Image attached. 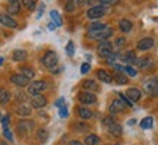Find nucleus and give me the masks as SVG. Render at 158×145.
<instances>
[{
  "label": "nucleus",
  "instance_id": "nucleus-9",
  "mask_svg": "<svg viewBox=\"0 0 158 145\" xmlns=\"http://www.w3.org/2000/svg\"><path fill=\"white\" fill-rule=\"evenodd\" d=\"M0 23H2L3 27H7V28H16L18 27L16 21L12 16H9L7 13H2V15H0Z\"/></svg>",
  "mask_w": 158,
  "mask_h": 145
},
{
  "label": "nucleus",
  "instance_id": "nucleus-38",
  "mask_svg": "<svg viewBox=\"0 0 158 145\" xmlns=\"http://www.w3.org/2000/svg\"><path fill=\"white\" fill-rule=\"evenodd\" d=\"M59 114H60V117H68V114H69V112H68V106H63L62 109H60V112H59Z\"/></svg>",
  "mask_w": 158,
  "mask_h": 145
},
{
  "label": "nucleus",
  "instance_id": "nucleus-49",
  "mask_svg": "<svg viewBox=\"0 0 158 145\" xmlns=\"http://www.w3.org/2000/svg\"><path fill=\"white\" fill-rule=\"evenodd\" d=\"M2 63H3V59H0V65H2Z\"/></svg>",
  "mask_w": 158,
  "mask_h": 145
},
{
  "label": "nucleus",
  "instance_id": "nucleus-21",
  "mask_svg": "<svg viewBox=\"0 0 158 145\" xmlns=\"http://www.w3.org/2000/svg\"><path fill=\"white\" fill-rule=\"evenodd\" d=\"M10 100V92L6 88H0V104H6Z\"/></svg>",
  "mask_w": 158,
  "mask_h": 145
},
{
  "label": "nucleus",
  "instance_id": "nucleus-10",
  "mask_svg": "<svg viewBox=\"0 0 158 145\" xmlns=\"http://www.w3.org/2000/svg\"><path fill=\"white\" fill-rule=\"evenodd\" d=\"M45 104H47V98L41 94L32 97V100H31V106L34 109H43V107H45Z\"/></svg>",
  "mask_w": 158,
  "mask_h": 145
},
{
  "label": "nucleus",
  "instance_id": "nucleus-40",
  "mask_svg": "<svg viewBox=\"0 0 158 145\" xmlns=\"http://www.w3.org/2000/svg\"><path fill=\"white\" fill-rule=\"evenodd\" d=\"M124 43H126V40L124 38H117L116 40V43H114V47H117V49H120V47H123Z\"/></svg>",
  "mask_w": 158,
  "mask_h": 145
},
{
  "label": "nucleus",
  "instance_id": "nucleus-18",
  "mask_svg": "<svg viewBox=\"0 0 158 145\" xmlns=\"http://www.w3.org/2000/svg\"><path fill=\"white\" fill-rule=\"evenodd\" d=\"M108 130H110V134L113 135V136H120V135L123 134L122 126H120L118 123H116V122H114L113 125H110V126H108Z\"/></svg>",
  "mask_w": 158,
  "mask_h": 145
},
{
  "label": "nucleus",
  "instance_id": "nucleus-46",
  "mask_svg": "<svg viewBox=\"0 0 158 145\" xmlns=\"http://www.w3.org/2000/svg\"><path fill=\"white\" fill-rule=\"evenodd\" d=\"M43 11H44V5H41L40 6V9H38V15H37V16H41V15H43Z\"/></svg>",
  "mask_w": 158,
  "mask_h": 145
},
{
  "label": "nucleus",
  "instance_id": "nucleus-28",
  "mask_svg": "<svg viewBox=\"0 0 158 145\" xmlns=\"http://www.w3.org/2000/svg\"><path fill=\"white\" fill-rule=\"evenodd\" d=\"M136 63H138V66L141 67V69H145V67H148L151 65V59L149 57H141V59L136 60Z\"/></svg>",
  "mask_w": 158,
  "mask_h": 145
},
{
  "label": "nucleus",
  "instance_id": "nucleus-15",
  "mask_svg": "<svg viewBox=\"0 0 158 145\" xmlns=\"http://www.w3.org/2000/svg\"><path fill=\"white\" fill-rule=\"evenodd\" d=\"M157 85H158V79L157 78L148 79L147 82H145V91L149 92V94H154V91H155V88H157Z\"/></svg>",
  "mask_w": 158,
  "mask_h": 145
},
{
  "label": "nucleus",
  "instance_id": "nucleus-19",
  "mask_svg": "<svg viewBox=\"0 0 158 145\" xmlns=\"http://www.w3.org/2000/svg\"><path fill=\"white\" fill-rule=\"evenodd\" d=\"M118 28H120L122 32H129L130 29H132V22H130L129 19H122L118 22Z\"/></svg>",
  "mask_w": 158,
  "mask_h": 145
},
{
  "label": "nucleus",
  "instance_id": "nucleus-17",
  "mask_svg": "<svg viewBox=\"0 0 158 145\" xmlns=\"http://www.w3.org/2000/svg\"><path fill=\"white\" fill-rule=\"evenodd\" d=\"M27 57H28V54H27L25 50H15L13 54H12V59L15 62H23L27 60Z\"/></svg>",
  "mask_w": 158,
  "mask_h": 145
},
{
  "label": "nucleus",
  "instance_id": "nucleus-11",
  "mask_svg": "<svg viewBox=\"0 0 158 145\" xmlns=\"http://www.w3.org/2000/svg\"><path fill=\"white\" fill-rule=\"evenodd\" d=\"M21 12V3L18 2V0H12L9 2V5H7V15L10 16V15H18Z\"/></svg>",
  "mask_w": 158,
  "mask_h": 145
},
{
  "label": "nucleus",
  "instance_id": "nucleus-39",
  "mask_svg": "<svg viewBox=\"0 0 158 145\" xmlns=\"http://www.w3.org/2000/svg\"><path fill=\"white\" fill-rule=\"evenodd\" d=\"M114 123V119L113 117H106V119H102V125H106V126H110V125H113Z\"/></svg>",
  "mask_w": 158,
  "mask_h": 145
},
{
  "label": "nucleus",
  "instance_id": "nucleus-32",
  "mask_svg": "<svg viewBox=\"0 0 158 145\" xmlns=\"http://www.w3.org/2000/svg\"><path fill=\"white\" fill-rule=\"evenodd\" d=\"M73 128H75V130L85 132V130H88V129H89V126H88L86 123H73Z\"/></svg>",
  "mask_w": 158,
  "mask_h": 145
},
{
  "label": "nucleus",
  "instance_id": "nucleus-14",
  "mask_svg": "<svg viewBox=\"0 0 158 145\" xmlns=\"http://www.w3.org/2000/svg\"><path fill=\"white\" fill-rule=\"evenodd\" d=\"M154 47V40L147 37V38H142L139 43H138V49L139 50H149Z\"/></svg>",
  "mask_w": 158,
  "mask_h": 145
},
{
  "label": "nucleus",
  "instance_id": "nucleus-22",
  "mask_svg": "<svg viewBox=\"0 0 158 145\" xmlns=\"http://www.w3.org/2000/svg\"><path fill=\"white\" fill-rule=\"evenodd\" d=\"M16 113H18V114H19L21 117H23V116H29V114H31V107L21 104V106H18V107H16Z\"/></svg>",
  "mask_w": 158,
  "mask_h": 145
},
{
  "label": "nucleus",
  "instance_id": "nucleus-43",
  "mask_svg": "<svg viewBox=\"0 0 158 145\" xmlns=\"http://www.w3.org/2000/svg\"><path fill=\"white\" fill-rule=\"evenodd\" d=\"M2 123H3V128H9V126H7V125H9V116H3Z\"/></svg>",
  "mask_w": 158,
  "mask_h": 145
},
{
  "label": "nucleus",
  "instance_id": "nucleus-29",
  "mask_svg": "<svg viewBox=\"0 0 158 145\" xmlns=\"http://www.w3.org/2000/svg\"><path fill=\"white\" fill-rule=\"evenodd\" d=\"M82 87H84L85 89H92V91H97V89H98V85H97L94 81H91V79H86V81H84Z\"/></svg>",
  "mask_w": 158,
  "mask_h": 145
},
{
  "label": "nucleus",
  "instance_id": "nucleus-24",
  "mask_svg": "<svg viewBox=\"0 0 158 145\" xmlns=\"http://www.w3.org/2000/svg\"><path fill=\"white\" fill-rule=\"evenodd\" d=\"M126 63H129V66L132 65V63H136V60H138V57H136L135 51H127L126 54H124V59H123Z\"/></svg>",
  "mask_w": 158,
  "mask_h": 145
},
{
  "label": "nucleus",
  "instance_id": "nucleus-27",
  "mask_svg": "<svg viewBox=\"0 0 158 145\" xmlns=\"http://www.w3.org/2000/svg\"><path fill=\"white\" fill-rule=\"evenodd\" d=\"M37 136H38L40 142H45V141L48 139V132H47L44 128H41V129L37 130Z\"/></svg>",
  "mask_w": 158,
  "mask_h": 145
},
{
  "label": "nucleus",
  "instance_id": "nucleus-47",
  "mask_svg": "<svg viewBox=\"0 0 158 145\" xmlns=\"http://www.w3.org/2000/svg\"><path fill=\"white\" fill-rule=\"evenodd\" d=\"M54 27H56V25H54L53 22H50V25H48V28H50V29H54Z\"/></svg>",
  "mask_w": 158,
  "mask_h": 145
},
{
  "label": "nucleus",
  "instance_id": "nucleus-12",
  "mask_svg": "<svg viewBox=\"0 0 158 145\" xmlns=\"http://www.w3.org/2000/svg\"><path fill=\"white\" fill-rule=\"evenodd\" d=\"M126 97H127L132 103H133V101H139L142 97V92L138 88H129L126 91Z\"/></svg>",
  "mask_w": 158,
  "mask_h": 145
},
{
  "label": "nucleus",
  "instance_id": "nucleus-16",
  "mask_svg": "<svg viewBox=\"0 0 158 145\" xmlns=\"http://www.w3.org/2000/svg\"><path fill=\"white\" fill-rule=\"evenodd\" d=\"M78 114L81 119H84V120H88L92 117V112H91L89 109H86V107H78Z\"/></svg>",
  "mask_w": 158,
  "mask_h": 145
},
{
  "label": "nucleus",
  "instance_id": "nucleus-26",
  "mask_svg": "<svg viewBox=\"0 0 158 145\" xmlns=\"http://www.w3.org/2000/svg\"><path fill=\"white\" fill-rule=\"evenodd\" d=\"M152 125H154V119L151 116H148L141 122V128L142 129H151L152 128Z\"/></svg>",
  "mask_w": 158,
  "mask_h": 145
},
{
  "label": "nucleus",
  "instance_id": "nucleus-41",
  "mask_svg": "<svg viewBox=\"0 0 158 145\" xmlns=\"http://www.w3.org/2000/svg\"><path fill=\"white\" fill-rule=\"evenodd\" d=\"M89 69H91L89 63H84V65L81 66V72H82V73H88V72H89Z\"/></svg>",
  "mask_w": 158,
  "mask_h": 145
},
{
  "label": "nucleus",
  "instance_id": "nucleus-31",
  "mask_svg": "<svg viewBox=\"0 0 158 145\" xmlns=\"http://www.w3.org/2000/svg\"><path fill=\"white\" fill-rule=\"evenodd\" d=\"M114 81H116L117 84H120V85L127 84V78H126V75H123V73H118V72L114 75Z\"/></svg>",
  "mask_w": 158,
  "mask_h": 145
},
{
  "label": "nucleus",
  "instance_id": "nucleus-42",
  "mask_svg": "<svg viewBox=\"0 0 158 145\" xmlns=\"http://www.w3.org/2000/svg\"><path fill=\"white\" fill-rule=\"evenodd\" d=\"M64 9H66V12H73V9H75L73 2H69V3H66V6H64Z\"/></svg>",
  "mask_w": 158,
  "mask_h": 145
},
{
  "label": "nucleus",
  "instance_id": "nucleus-34",
  "mask_svg": "<svg viewBox=\"0 0 158 145\" xmlns=\"http://www.w3.org/2000/svg\"><path fill=\"white\" fill-rule=\"evenodd\" d=\"M66 51H68V54L70 57L75 54V47H73V41H69L68 45H66Z\"/></svg>",
  "mask_w": 158,
  "mask_h": 145
},
{
  "label": "nucleus",
  "instance_id": "nucleus-7",
  "mask_svg": "<svg viewBox=\"0 0 158 145\" xmlns=\"http://www.w3.org/2000/svg\"><path fill=\"white\" fill-rule=\"evenodd\" d=\"M126 104H124V101L122 98H116V100L111 101V106H110V113L111 114H117V113L123 112L124 109H126Z\"/></svg>",
  "mask_w": 158,
  "mask_h": 145
},
{
  "label": "nucleus",
  "instance_id": "nucleus-2",
  "mask_svg": "<svg viewBox=\"0 0 158 145\" xmlns=\"http://www.w3.org/2000/svg\"><path fill=\"white\" fill-rule=\"evenodd\" d=\"M35 128V123L28 119H21L18 122V130L21 135H28L29 132H32V129Z\"/></svg>",
  "mask_w": 158,
  "mask_h": 145
},
{
  "label": "nucleus",
  "instance_id": "nucleus-1",
  "mask_svg": "<svg viewBox=\"0 0 158 145\" xmlns=\"http://www.w3.org/2000/svg\"><path fill=\"white\" fill-rule=\"evenodd\" d=\"M43 65H44L45 67H50V69H54V66L57 65V62H59V57H57V54L54 53V51H45L44 56H43Z\"/></svg>",
  "mask_w": 158,
  "mask_h": 145
},
{
  "label": "nucleus",
  "instance_id": "nucleus-25",
  "mask_svg": "<svg viewBox=\"0 0 158 145\" xmlns=\"http://www.w3.org/2000/svg\"><path fill=\"white\" fill-rule=\"evenodd\" d=\"M85 142H86V145H98V144H100V138H98L97 135H94V134L86 135Z\"/></svg>",
  "mask_w": 158,
  "mask_h": 145
},
{
  "label": "nucleus",
  "instance_id": "nucleus-30",
  "mask_svg": "<svg viewBox=\"0 0 158 145\" xmlns=\"http://www.w3.org/2000/svg\"><path fill=\"white\" fill-rule=\"evenodd\" d=\"M21 75H23L27 79H32L35 73H34V70H32L31 67H22V69H21Z\"/></svg>",
  "mask_w": 158,
  "mask_h": 145
},
{
  "label": "nucleus",
  "instance_id": "nucleus-37",
  "mask_svg": "<svg viewBox=\"0 0 158 145\" xmlns=\"http://www.w3.org/2000/svg\"><path fill=\"white\" fill-rule=\"evenodd\" d=\"M118 98H122V100L124 101V104H126V106L127 107H132V101L129 100V98H127V97H126V94H122V92H118Z\"/></svg>",
  "mask_w": 158,
  "mask_h": 145
},
{
  "label": "nucleus",
  "instance_id": "nucleus-48",
  "mask_svg": "<svg viewBox=\"0 0 158 145\" xmlns=\"http://www.w3.org/2000/svg\"><path fill=\"white\" fill-rule=\"evenodd\" d=\"M152 95H158V85H157V88H155V91H154Z\"/></svg>",
  "mask_w": 158,
  "mask_h": 145
},
{
  "label": "nucleus",
  "instance_id": "nucleus-36",
  "mask_svg": "<svg viewBox=\"0 0 158 145\" xmlns=\"http://www.w3.org/2000/svg\"><path fill=\"white\" fill-rule=\"evenodd\" d=\"M124 72L127 73L129 76H132V78H133V76H136V75H138V72H136V70H135V69H133V67H132V66H129V65H127V66L124 67Z\"/></svg>",
  "mask_w": 158,
  "mask_h": 145
},
{
  "label": "nucleus",
  "instance_id": "nucleus-45",
  "mask_svg": "<svg viewBox=\"0 0 158 145\" xmlns=\"http://www.w3.org/2000/svg\"><path fill=\"white\" fill-rule=\"evenodd\" d=\"M69 145H84V144H82L81 141H76V139H73V141H70V142H69Z\"/></svg>",
  "mask_w": 158,
  "mask_h": 145
},
{
  "label": "nucleus",
  "instance_id": "nucleus-3",
  "mask_svg": "<svg viewBox=\"0 0 158 145\" xmlns=\"http://www.w3.org/2000/svg\"><path fill=\"white\" fill-rule=\"evenodd\" d=\"M98 54L102 59H108L113 54V44L110 41H101L100 45H98Z\"/></svg>",
  "mask_w": 158,
  "mask_h": 145
},
{
  "label": "nucleus",
  "instance_id": "nucleus-4",
  "mask_svg": "<svg viewBox=\"0 0 158 145\" xmlns=\"http://www.w3.org/2000/svg\"><path fill=\"white\" fill-rule=\"evenodd\" d=\"M47 88V84H45L44 81H34V82H31L28 85V92L31 95H38L41 91H44Z\"/></svg>",
  "mask_w": 158,
  "mask_h": 145
},
{
  "label": "nucleus",
  "instance_id": "nucleus-35",
  "mask_svg": "<svg viewBox=\"0 0 158 145\" xmlns=\"http://www.w3.org/2000/svg\"><path fill=\"white\" fill-rule=\"evenodd\" d=\"M3 135H5V138L7 141H13V135H12V132H10V129L9 128H3Z\"/></svg>",
  "mask_w": 158,
  "mask_h": 145
},
{
  "label": "nucleus",
  "instance_id": "nucleus-33",
  "mask_svg": "<svg viewBox=\"0 0 158 145\" xmlns=\"http://www.w3.org/2000/svg\"><path fill=\"white\" fill-rule=\"evenodd\" d=\"M22 5L27 7V9H29V11H34V7H35V2L34 0H23L22 2Z\"/></svg>",
  "mask_w": 158,
  "mask_h": 145
},
{
  "label": "nucleus",
  "instance_id": "nucleus-23",
  "mask_svg": "<svg viewBox=\"0 0 158 145\" xmlns=\"http://www.w3.org/2000/svg\"><path fill=\"white\" fill-rule=\"evenodd\" d=\"M50 16H51V19H53V23H54L56 27H62V25H63L62 16L59 15V12H56V11H51V12H50Z\"/></svg>",
  "mask_w": 158,
  "mask_h": 145
},
{
  "label": "nucleus",
  "instance_id": "nucleus-44",
  "mask_svg": "<svg viewBox=\"0 0 158 145\" xmlns=\"http://www.w3.org/2000/svg\"><path fill=\"white\" fill-rule=\"evenodd\" d=\"M63 103H64V100H63V98H59V100L56 101V104H54V106L59 107V109H62V107H63Z\"/></svg>",
  "mask_w": 158,
  "mask_h": 145
},
{
  "label": "nucleus",
  "instance_id": "nucleus-5",
  "mask_svg": "<svg viewBox=\"0 0 158 145\" xmlns=\"http://www.w3.org/2000/svg\"><path fill=\"white\" fill-rule=\"evenodd\" d=\"M104 13H107V9H106L104 6H92L91 9H88L86 16L89 18V19H98V18H101Z\"/></svg>",
  "mask_w": 158,
  "mask_h": 145
},
{
  "label": "nucleus",
  "instance_id": "nucleus-13",
  "mask_svg": "<svg viewBox=\"0 0 158 145\" xmlns=\"http://www.w3.org/2000/svg\"><path fill=\"white\" fill-rule=\"evenodd\" d=\"M97 76H98V79H100L101 82H104V84H111V82H113V76H111L107 70H104V69H100V70L97 72Z\"/></svg>",
  "mask_w": 158,
  "mask_h": 145
},
{
  "label": "nucleus",
  "instance_id": "nucleus-20",
  "mask_svg": "<svg viewBox=\"0 0 158 145\" xmlns=\"http://www.w3.org/2000/svg\"><path fill=\"white\" fill-rule=\"evenodd\" d=\"M113 34H114V29L110 28V27H107V28H106L101 34H100V37H98L97 40H100V41H107V40L113 35Z\"/></svg>",
  "mask_w": 158,
  "mask_h": 145
},
{
  "label": "nucleus",
  "instance_id": "nucleus-6",
  "mask_svg": "<svg viewBox=\"0 0 158 145\" xmlns=\"http://www.w3.org/2000/svg\"><path fill=\"white\" fill-rule=\"evenodd\" d=\"M78 100L82 104H94V103H97V97L91 91H84V92L78 94Z\"/></svg>",
  "mask_w": 158,
  "mask_h": 145
},
{
  "label": "nucleus",
  "instance_id": "nucleus-8",
  "mask_svg": "<svg viewBox=\"0 0 158 145\" xmlns=\"http://www.w3.org/2000/svg\"><path fill=\"white\" fill-rule=\"evenodd\" d=\"M10 82L12 84H15V85H18V87H28L29 79H27L23 75H21V73H15V75H12L10 76Z\"/></svg>",
  "mask_w": 158,
  "mask_h": 145
}]
</instances>
